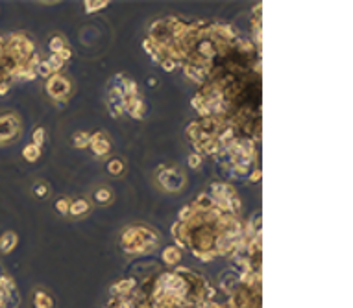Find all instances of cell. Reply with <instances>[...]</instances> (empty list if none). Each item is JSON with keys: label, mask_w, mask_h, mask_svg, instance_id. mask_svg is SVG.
<instances>
[{"label": "cell", "mask_w": 353, "mask_h": 308, "mask_svg": "<svg viewBox=\"0 0 353 308\" xmlns=\"http://www.w3.org/2000/svg\"><path fill=\"white\" fill-rule=\"evenodd\" d=\"M21 133H23L21 116L17 113H13V111L2 113L0 115V144H12V142L21 139Z\"/></svg>", "instance_id": "1"}, {"label": "cell", "mask_w": 353, "mask_h": 308, "mask_svg": "<svg viewBox=\"0 0 353 308\" xmlns=\"http://www.w3.org/2000/svg\"><path fill=\"white\" fill-rule=\"evenodd\" d=\"M156 181L165 192L176 194L182 192L185 185H187V177L182 170L178 168H159L156 174Z\"/></svg>", "instance_id": "2"}, {"label": "cell", "mask_w": 353, "mask_h": 308, "mask_svg": "<svg viewBox=\"0 0 353 308\" xmlns=\"http://www.w3.org/2000/svg\"><path fill=\"white\" fill-rule=\"evenodd\" d=\"M47 92L54 102H65L71 92H73V81L67 76H61V74H52L47 79Z\"/></svg>", "instance_id": "3"}, {"label": "cell", "mask_w": 353, "mask_h": 308, "mask_svg": "<svg viewBox=\"0 0 353 308\" xmlns=\"http://www.w3.org/2000/svg\"><path fill=\"white\" fill-rule=\"evenodd\" d=\"M91 151L97 155V157H106L111 153V142L108 139V135L104 131H97L95 135H91V144H89Z\"/></svg>", "instance_id": "4"}, {"label": "cell", "mask_w": 353, "mask_h": 308, "mask_svg": "<svg viewBox=\"0 0 353 308\" xmlns=\"http://www.w3.org/2000/svg\"><path fill=\"white\" fill-rule=\"evenodd\" d=\"M91 212V201L86 198H78V200H71V209H69V216L73 218H84Z\"/></svg>", "instance_id": "5"}, {"label": "cell", "mask_w": 353, "mask_h": 308, "mask_svg": "<svg viewBox=\"0 0 353 308\" xmlns=\"http://www.w3.org/2000/svg\"><path fill=\"white\" fill-rule=\"evenodd\" d=\"M19 244V236L17 233H13V231H6L4 235L0 236V253H12L13 249L17 248Z\"/></svg>", "instance_id": "6"}, {"label": "cell", "mask_w": 353, "mask_h": 308, "mask_svg": "<svg viewBox=\"0 0 353 308\" xmlns=\"http://www.w3.org/2000/svg\"><path fill=\"white\" fill-rule=\"evenodd\" d=\"M113 198H115V196H113V190H111L110 187H98L97 190H95V194H93V201L100 207L110 205L111 201H113Z\"/></svg>", "instance_id": "7"}, {"label": "cell", "mask_w": 353, "mask_h": 308, "mask_svg": "<svg viewBox=\"0 0 353 308\" xmlns=\"http://www.w3.org/2000/svg\"><path fill=\"white\" fill-rule=\"evenodd\" d=\"M106 170H108L113 177H121V175L126 172V161L121 157L110 159L108 164H106Z\"/></svg>", "instance_id": "8"}, {"label": "cell", "mask_w": 353, "mask_h": 308, "mask_svg": "<svg viewBox=\"0 0 353 308\" xmlns=\"http://www.w3.org/2000/svg\"><path fill=\"white\" fill-rule=\"evenodd\" d=\"M49 49L52 54H61V52H65V50H69L67 39L63 36H52L50 37Z\"/></svg>", "instance_id": "9"}, {"label": "cell", "mask_w": 353, "mask_h": 308, "mask_svg": "<svg viewBox=\"0 0 353 308\" xmlns=\"http://www.w3.org/2000/svg\"><path fill=\"white\" fill-rule=\"evenodd\" d=\"M73 144L78 150H87L89 144H91V133H87V131H76L73 135Z\"/></svg>", "instance_id": "10"}, {"label": "cell", "mask_w": 353, "mask_h": 308, "mask_svg": "<svg viewBox=\"0 0 353 308\" xmlns=\"http://www.w3.org/2000/svg\"><path fill=\"white\" fill-rule=\"evenodd\" d=\"M180 259H182V253H180V249H178L176 246H169V248H165V251H163L165 264L174 266V264H176Z\"/></svg>", "instance_id": "11"}, {"label": "cell", "mask_w": 353, "mask_h": 308, "mask_svg": "<svg viewBox=\"0 0 353 308\" xmlns=\"http://www.w3.org/2000/svg\"><path fill=\"white\" fill-rule=\"evenodd\" d=\"M23 157H25L26 163H36L37 159L41 157V148H37L30 142L28 146H25V150H23Z\"/></svg>", "instance_id": "12"}, {"label": "cell", "mask_w": 353, "mask_h": 308, "mask_svg": "<svg viewBox=\"0 0 353 308\" xmlns=\"http://www.w3.org/2000/svg\"><path fill=\"white\" fill-rule=\"evenodd\" d=\"M34 305H36V308H52L54 301H52V297H50L47 292H37L36 299H34Z\"/></svg>", "instance_id": "13"}, {"label": "cell", "mask_w": 353, "mask_h": 308, "mask_svg": "<svg viewBox=\"0 0 353 308\" xmlns=\"http://www.w3.org/2000/svg\"><path fill=\"white\" fill-rule=\"evenodd\" d=\"M45 140H47V129L43 126H39L34 131V137H32V144L37 146V148H43Z\"/></svg>", "instance_id": "14"}, {"label": "cell", "mask_w": 353, "mask_h": 308, "mask_svg": "<svg viewBox=\"0 0 353 308\" xmlns=\"http://www.w3.org/2000/svg\"><path fill=\"white\" fill-rule=\"evenodd\" d=\"M56 211L61 216H69V209H71V198H60L56 201Z\"/></svg>", "instance_id": "15"}, {"label": "cell", "mask_w": 353, "mask_h": 308, "mask_svg": "<svg viewBox=\"0 0 353 308\" xmlns=\"http://www.w3.org/2000/svg\"><path fill=\"white\" fill-rule=\"evenodd\" d=\"M86 4V12L87 13H95V12H100L104 8H108L110 2H106V0H95V2H84Z\"/></svg>", "instance_id": "16"}, {"label": "cell", "mask_w": 353, "mask_h": 308, "mask_svg": "<svg viewBox=\"0 0 353 308\" xmlns=\"http://www.w3.org/2000/svg\"><path fill=\"white\" fill-rule=\"evenodd\" d=\"M34 194H36L39 200H45V198H49V187H47V183H37L36 187H34Z\"/></svg>", "instance_id": "17"}, {"label": "cell", "mask_w": 353, "mask_h": 308, "mask_svg": "<svg viewBox=\"0 0 353 308\" xmlns=\"http://www.w3.org/2000/svg\"><path fill=\"white\" fill-rule=\"evenodd\" d=\"M187 163H189L191 168H200L202 163H204V155H200V153L193 151L189 157H187Z\"/></svg>", "instance_id": "18"}]
</instances>
